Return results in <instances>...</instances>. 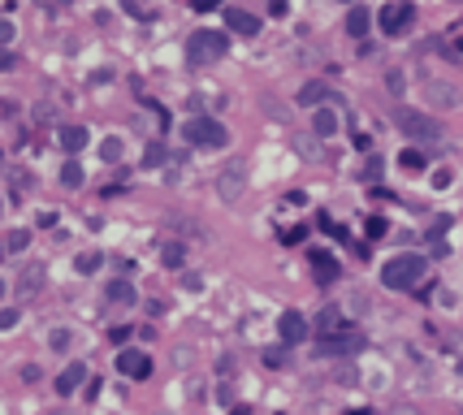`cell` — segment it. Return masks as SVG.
I'll list each match as a JSON object with an SVG mask.
<instances>
[{"instance_id": "6da1fadb", "label": "cell", "mask_w": 463, "mask_h": 415, "mask_svg": "<svg viewBox=\"0 0 463 415\" xmlns=\"http://www.w3.org/2000/svg\"><path fill=\"white\" fill-rule=\"evenodd\" d=\"M424 273H428L424 255H416V251H403V255H394V260H390L386 268H381V281H386V290H416Z\"/></svg>"}, {"instance_id": "7a4b0ae2", "label": "cell", "mask_w": 463, "mask_h": 415, "mask_svg": "<svg viewBox=\"0 0 463 415\" xmlns=\"http://www.w3.org/2000/svg\"><path fill=\"white\" fill-rule=\"evenodd\" d=\"M226 52H230V35L226 30H195V35L186 39V61L195 70L213 65V61H221Z\"/></svg>"}, {"instance_id": "3957f363", "label": "cell", "mask_w": 463, "mask_h": 415, "mask_svg": "<svg viewBox=\"0 0 463 415\" xmlns=\"http://www.w3.org/2000/svg\"><path fill=\"white\" fill-rule=\"evenodd\" d=\"M394 125H398L407 139H416V143H437V139H442V125L428 117V113H420V108H398V113H394Z\"/></svg>"}, {"instance_id": "277c9868", "label": "cell", "mask_w": 463, "mask_h": 415, "mask_svg": "<svg viewBox=\"0 0 463 415\" xmlns=\"http://www.w3.org/2000/svg\"><path fill=\"white\" fill-rule=\"evenodd\" d=\"M186 143H195V148H226V125L213 121V117H195V121H186Z\"/></svg>"}, {"instance_id": "5b68a950", "label": "cell", "mask_w": 463, "mask_h": 415, "mask_svg": "<svg viewBox=\"0 0 463 415\" xmlns=\"http://www.w3.org/2000/svg\"><path fill=\"white\" fill-rule=\"evenodd\" d=\"M247 190V165L243 161H234V165H226L221 169V178H217V195L226 199V203H234L238 195Z\"/></svg>"}, {"instance_id": "8992f818", "label": "cell", "mask_w": 463, "mask_h": 415, "mask_svg": "<svg viewBox=\"0 0 463 415\" xmlns=\"http://www.w3.org/2000/svg\"><path fill=\"white\" fill-rule=\"evenodd\" d=\"M411 18H416V9H411V5H403V0H398V5H386V9L377 13V22H381V35H403Z\"/></svg>"}, {"instance_id": "52a82bcc", "label": "cell", "mask_w": 463, "mask_h": 415, "mask_svg": "<svg viewBox=\"0 0 463 415\" xmlns=\"http://www.w3.org/2000/svg\"><path fill=\"white\" fill-rule=\"evenodd\" d=\"M359 346H364V333L342 329V333H333V338H321V355H355Z\"/></svg>"}, {"instance_id": "ba28073f", "label": "cell", "mask_w": 463, "mask_h": 415, "mask_svg": "<svg viewBox=\"0 0 463 415\" xmlns=\"http://www.w3.org/2000/svg\"><path fill=\"white\" fill-rule=\"evenodd\" d=\"M221 18H226V30H234V35H260V18L247 9H221Z\"/></svg>"}, {"instance_id": "9c48e42d", "label": "cell", "mask_w": 463, "mask_h": 415, "mask_svg": "<svg viewBox=\"0 0 463 415\" xmlns=\"http://www.w3.org/2000/svg\"><path fill=\"white\" fill-rule=\"evenodd\" d=\"M277 333H282L286 346H299L303 338H308V321H303L299 312H282V316H277Z\"/></svg>"}, {"instance_id": "30bf717a", "label": "cell", "mask_w": 463, "mask_h": 415, "mask_svg": "<svg viewBox=\"0 0 463 415\" xmlns=\"http://www.w3.org/2000/svg\"><path fill=\"white\" fill-rule=\"evenodd\" d=\"M117 372L143 381V376H152V359L143 355V350H121V355H117Z\"/></svg>"}, {"instance_id": "8fae6325", "label": "cell", "mask_w": 463, "mask_h": 415, "mask_svg": "<svg viewBox=\"0 0 463 415\" xmlns=\"http://www.w3.org/2000/svg\"><path fill=\"white\" fill-rule=\"evenodd\" d=\"M424 100L428 104H437V108H455L459 104V87H451V83H424Z\"/></svg>"}, {"instance_id": "7c38bea8", "label": "cell", "mask_w": 463, "mask_h": 415, "mask_svg": "<svg viewBox=\"0 0 463 415\" xmlns=\"http://www.w3.org/2000/svg\"><path fill=\"white\" fill-rule=\"evenodd\" d=\"M308 260H312V273H316V281H321V285H329V281L342 277V273H338V260H333L329 251H312Z\"/></svg>"}, {"instance_id": "4fadbf2b", "label": "cell", "mask_w": 463, "mask_h": 415, "mask_svg": "<svg viewBox=\"0 0 463 415\" xmlns=\"http://www.w3.org/2000/svg\"><path fill=\"white\" fill-rule=\"evenodd\" d=\"M87 139H91V134H87V125H61V130H57L61 152H70V156H74V152H83V148H87Z\"/></svg>"}, {"instance_id": "5bb4252c", "label": "cell", "mask_w": 463, "mask_h": 415, "mask_svg": "<svg viewBox=\"0 0 463 415\" xmlns=\"http://www.w3.org/2000/svg\"><path fill=\"white\" fill-rule=\"evenodd\" d=\"M83 381H87V363H70V368L57 376V394H61V398H70L78 385H83Z\"/></svg>"}, {"instance_id": "9a60e30c", "label": "cell", "mask_w": 463, "mask_h": 415, "mask_svg": "<svg viewBox=\"0 0 463 415\" xmlns=\"http://www.w3.org/2000/svg\"><path fill=\"white\" fill-rule=\"evenodd\" d=\"M368 26H373V13L364 9V5H355V9H346V35H355V39H364V35H368Z\"/></svg>"}, {"instance_id": "2e32d148", "label": "cell", "mask_w": 463, "mask_h": 415, "mask_svg": "<svg viewBox=\"0 0 463 415\" xmlns=\"http://www.w3.org/2000/svg\"><path fill=\"white\" fill-rule=\"evenodd\" d=\"M104 294H108V303H121V307H130V303L139 298V294H135V285L126 281V277H113V281L104 285Z\"/></svg>"}, {"instance_id": "e0dca14e", "label": "cell", "mask_w": 463, "mask_h": 415, "mask_svg": "<svg viewBox=\"0 0 463 415\" xmlns=\"http://www.w3.org/2000/svg\"><path fill=\"white\" fill-rule=\"evenodd\" d=\"M329 100V87L316 78V83H303L299 87V104H308V108H316V104H325Z\"/></svg>"}, {"instance_id": "ac0fdd59", "label": "cell", "mask_w": 463, "mask_h": 415, "mask_svg": "<svg viewBox=\"0 0 463 415\" xmlns=\"http://www.w3.org/2000/svg\"><path fill=\"white\" fill-rule=\"evenodd\" d=\"M312 130L321 134V139L338 134V113H333V108H316V117H312Z\"/></svg>"}, {"instance_id": "d6986e66", "label": "cell", "mask_w": 463, "mask_h": 415, "mask_svg": "<svg viewBox=\"0 0 463 415\" xmlns=\"http://www.w3.org/2000/svg\"><path fill=\"white\" fill-rule=\"evenodd\" d=\"M316 329H321V338H333V333H342V316H338V307H325L321 321H316Z\"/></svg>"}, {"instance_id": "ffe728a7", "label": "cell", "mask_w": 463, "mask_h": 415, "mask_svg": "<svg viewBox=\"0 0 463 415\" xmlns=\"http://www.w3.org/2000/svg\"><path fill=\"white\" fill-rule=\"evenodd\" d=\"M61 186H70V190L83 186V165H78V161H66V165H61Z\"/></svg>"}, {"instance_id": "44dd1931", "label": "cell", "mask_w": 463, "mask_h": 415, "mask_svg": "<svg viewBox=\"0 0 463 415\" xmlns=\"http://www.w3.org/2000/svg\"><path fill=\"white\" fill-rule=\"evenodd\" d=\"M121 156H126V143H121V139H104V143H100V161H108V165H117Z\"/></svg>"}, {"instance_id": "7402d4cb", "label": "cell", "mask_w": 463, "mask_h": 415, "mask_svg": "<svg viewBox=\"0 0 463 415\" xmlns=\"http://www.w3.org/2000/svg\"><path fill=\"white\" fill-rule=\"evenodd\" d=\"M161 260H165L169 268H182V260H186V247H182V243H165V247H161Z\"/></svg>"}, {"instance_id": "603a6c76", "label": "cell", "mask_w": 463, "mask_h": 415, "mask_svg": "<svg viewBox=\"0 0 463 415\" xmlns=\"http://www.w3.org/2000/svg\"><path fill=\"white\" fill-rule=\"evenodd\" d=\"M169 161V152H165V143H148V152H143V165L156 169V165H165Z\"/></svg>"}, {"instance_id": "cb8c5ba5", "label": "cell", "mask_w": 463, "mask_h": 415, "mask_svg": "<svg viewBox=\"0 0 463 415\" xmlns=\"http://www.w3.org/2000/svg\"><path fill=\"white\" fill-rule=\"evenodd\" d=\"M100 264H104V255H100V251H83V255L74 260V268H78V273H95Z\"/></svg>"}, {"instance_id": "d4e9b609", "label": "cell", "mask_w": 463, "mask_h": 415, "mask_svg": "<svg viewBox=\"0 0 463 415\" xmlns=\"http://www.w3.org/2000/svg\"><path fill=\"white\" fill-rule=\"evenodd\" d=\"M398 165H403V169H424L428 161H424V152H416V148H403V152H398Z\"/></svg>"}, {"instance_id": "484cf974", "label": "cell", "mask_w": 463, "mask_h": 415, "mask_svg": "<svg viewBox=\"0 0 463 415\" xmlns=\"http://www.w3.org/2000/svg\"><path fill=\"white\" fill-rule=\"evenodd\" d=\"M48 346H52L57 355H61V350H70V329H52V333H48Z\"/></svg>"}, {"instance_id": "4316f807", "label": "cell", "mask_w": 463, "mask_h": 415, "mask_svg": "<svg viewBox=\"0 0 463 415\" xmlns=\"http://www.w3.org/2000/svg\"><path fill=\"white\" fill-rule=\"evenodd\" d=\"M26 243H30V234H26V230H13V234L5 238V251H26Z\"/></svg>"}, {"instance_id": "83f0119b", "label": "cell", "mask_w": 463, "mask_h": 415, "mask_svg": "<svg viewBox=\"0 0 463 415\" xmlns=\"http://www.w3.org/2000/svg\"><path fill=\"white\" fill-rule=\"evenodd\" d=\"M0 329H18V307H5V312H0Z\"/></svg>"}, {"instance_id": "f1b7e54d", "label": "cell", "mask_w": 463, "mask_h": 415, "mask_svg": "<svg viewBox=\"0 0 463 415\" xmlns=\"http://www.w3.org/2000/svg\"><path fill=\"white\" fill-rule=\"evenodd\" d=\"M264 363H268V368H282V363H286V350H264Z\"/></svg>"}, {"instance_id": "f546056e", "label": "cell", "mask_w": 463, "mask_h": 415, "mask_svg": "<svg viewBox=\"0 0 463 415\" xmlns=\"http://www.w3.org/2000/svg\"><path fill=\"white\" fill-rule=\"evenodd\" d=\"M39 277H43V273H39V268H30V273L22 277V294H26V290H39Z\"/></svg>"}, {"instance_id": "4dcf8cb0", "label": "cell", "mask_w": 463, "mask_h": 415, "mask_svg": "<svg viewBox=\"0 0 463 415\" xmlns=\"http://www.w3.org/2000/svg\"><path fill=\"white\" fill-rule=\"evenodd\" d=\"M364 178H368V182H377V178H381V156H373V161L364 165Z\"/></svg>"}, {"instance_id": "1f68e13d", "label": "cell", "mask_w": 463, "mask_h": 415, "mask_svg": "<svg viewBox=\"0 0 463 415\" xmlns=\"http://www.w3.org/2000/svg\"><path fill=\"white\" fill-rule=\"evenodd\" d=\"M5 43H13V22L0 18V48H5Z\"/></svg>"}, {"instance_id": "d6a6232c", "label": "cell", "mask_w": 463, "mask_h": 415, "mask_svg": "<svg viewBox=\"0 0 463 415\" xmlns=\"http://www.w3.org/2000/svg\"><path fill=\"white\" fill-rule=\"evenodd\" d=\"M0 70H18V57H13L9 48H0Z\"/></svg>"}, {"instance_id": "836d02e7", "label": "cell", "mask_w": 463, "mask_h": 415, "mask_svg": "<svg viewBox=\"0 0 463 415\" xmlns=\"http://www.w3.org/2000/svg\"><path fill=\"white\" fill-rule=\"evenodd\" d=\"M386 87L398 95V91H403V74H398V70H390V74H386Z\"/></svg>"}, {"instance_id": "e575fe53", "label": "cell", "mask_w": 463, "mask_h": 415, "mask_svg": "<svg viewBox=\"0 0 463 415\" xmlns=\"http://www.w3.org/2000/svg\"><path fill=\"white\" fill-rule=\"evenodd\" d=\"M381 234H386V221H381V216H368V238H381Z\"/></svg>"}, {"instance_id": "d590c367", "label": "cell", "mask_w": 463, "mask_h": 415, "mask_svg": "<svg viewBox=\"0 0 463 415\" xmlns=\"http://www.w3.org/2000/svg\"><path fill=\"white\" fill-rule=\"evenodd\" d=\"M282 238H286V243H303V238H308V230H303V225H295V230H286Z\"/></svg>"}, {"instance_id": "8d00e7d4", "label": "cell", "mask_w": 463, "mask_h": 415, "mask_svg": "<svg viewBox=\"0 0 463 415\" xmlns=\"http://www.w3.org/2000/svg\"><path fill=\"white\" fill-rule=\"evenodd\" d=\"M433 186H437V190L451 186V169H437V173H433Z\"/></svg>"}, {"instance_id": "74e56055", "label": "cell", "mask_w": 463, "mask_h": 415, "mask_svg": "<svg viewBox=\"0 0 463 415\" xmlns=\"http://www.w3.org/2000/svg\"><path fill=\"white\" fill-rule=\"evenodd\" d=\"M22 381H26V385H30V381H39V363H26V368H22Z\"/></svg>"}, {"instance_id": "f35d334b", "label": "cell", "mask_w": 463, "mask_h": 415, "mask_svg": "<svg viewBox=\"0 0 463 415\" xmlns=\"http://www.w3.org/2000/svg\"><path fill=\"white\" fill-rule=\"evenodd\" d=\"M230 415H251V411H247V407H234V411H230Z\"/></svg>"}, {"instance_id": "ab89813d", "label": "cell", "mask_w": 463, "mask_h": 415, "mask_svg": "<svg viewBox=\"0 0 463 415\" xmlns=\"http://www.w3.org/2000/svg\"><path fill=\"white\" fill-rule=\"evenodd\" d=\"M455 52H463V35H459V39H455Z\"/></svg>"}, {"instance_id": "60d3db41", "label": "cell", "mask_w": 463, "mask_h": 415, "mask_svg": "<svg viewBox=\"0 0 463 415\" xmlns=\"http://www.w3.org/2000/svg\"><path fill=\"white\" fill-rule=\"evenodd\" d=\"M346 415H373V411H346Z\"/></svg>"}, {"instance_id": "b9f144b4", "label": "cell", "mask_w": 463, "mask_h": 415, "mask_svg": "<svg viewBox=\"0 0 463 415\" xmlns=\"http://www.w3.org/2000/svg\"><path fill=\"white\" fill-rule=\"evenodd\" d=\"M0 294H5V281H0Z\"/></svg>"}, {"instance_id": "7bdbcfd3", "label": "cell", "mask_w": 463, "mask_h": 415, "mask_svg": "<svg viewBox=\"0 0 463 415\" xmlns=\"http://www.w3.org/2000/svg\"><path fill=\"white\" fill-rule=\"evenodd\" d=\"M0 255H5V247H0Z\"/></svg>"}]
</instances>
